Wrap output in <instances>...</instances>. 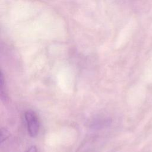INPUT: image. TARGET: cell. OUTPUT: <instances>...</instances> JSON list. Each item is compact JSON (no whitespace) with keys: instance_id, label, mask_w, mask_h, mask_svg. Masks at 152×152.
I'll use <instances>...</instances> for the list:
<instances>
[{"instance_id":"obj_1","label":"cell","mask_w":152,"mask_h":152,"mask_svg":"<svg viewBox=\"0 0 152 152\" xmlns=\"http://www.w3.org/2000/svg\"><path fill=\"white\" fill-rule=\"evenodd\" d=\"M25 118L29 135L31 137H36L39 129V124L36 114L32 110H28L25 113Z\"/></svg>"},{"instance_id":"obj_2","label":"cell","mask_w":152,"mask_h":152,"mask_svg":"<svg viewBox=\"0 0 152 152\" xmlns=\"http://www.w3.org/2000/svg\"><path fill=\"white\" fill-rule=\"evenodd\" d=\"M9 136V132H8L7 130H6L5 128H2L1 129V143H2V142L6 140Z\"/></svg>"},{"instance_id":"obj_3","label":"cell","mask_w":152,"mask_h":152,"mask_svg":"<svg viewBox=\"0 0 152 152\" xmlns=\"http://www.w3.org/2000/svg\"><path fill=\"white\" fill-rule=\"evenodd\" d=\"M26 152H37V148L35 146H31Z\"/></svg>"}]
</instances>
